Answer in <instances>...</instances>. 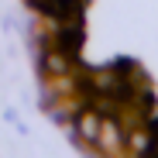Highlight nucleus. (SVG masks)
Instances as JSON below:
<instances>
[{
  "mask_svg": "<svg viewBox=\"0 0 158 158\" xmlns=\"http://www.w3.org/2000/svg\"><path fill=\"white\" fill-rule=\"evenodd\" d=\"M93 151H100V155H124V124H120L114 114L103 117V124H100V138H96Z\"/></svg>",
  "mask_w": 158,
  "mask_h": 158,
  "instance_id": "obj_2",
  "label": "nucleus"
},
{
  "mask_svg": "<svg viewBox=\"0 0 158 158\" xmlns=\"http://www.w3.org/2000/svg\"><path fill=\"white\" fill-rule=\"evenodd\" d=\"M100 124H103V114L93 107V103H86V107L72 117V138L83 148H93L96 138H100Z\"/></svg>",
  "mask_w": 158,
  "mask_h": 158,
  "instance_id": "obj_1",
  "label": "nucleus"
},
{
  "mask_svg": "<svg viewBox=\"0 0 158 158\" xmlns=\"http://www.w3.org/2000/svg\"><path fill=\"white\" fill-rule=\"evenodd\" d=\"M155 151V131H151V120L148 124H134L124 131V155H148Z\"/></svg>",
  "mask_w": 158,
  "mask_h": 158,
  "instance_id": "obj_3",
  "label": "nucleus"
}]
</instances>
